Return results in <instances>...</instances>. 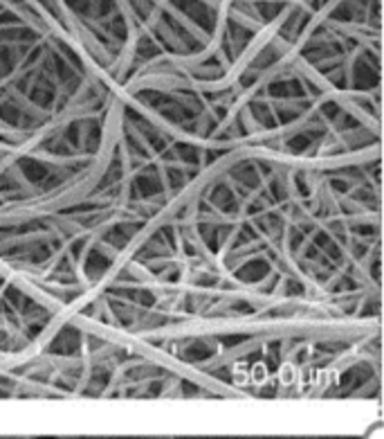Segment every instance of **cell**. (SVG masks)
<instances>
[{"instance_id":"obj_1","label":"cell","mask_w":384,"mask_h":439,"mask_svg":"<svg viewBox=\"0 0 384 439\" xmlns=\"http://www.w3.org/2000/svg\"><path fill=\"white\" fill-rule=\"evenodd\" d=\"M382 158L239 146L148 223L79 315L193 374L306 327L380 322Z\"/></svg>"}]
</instances>
